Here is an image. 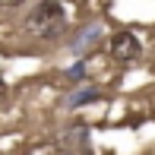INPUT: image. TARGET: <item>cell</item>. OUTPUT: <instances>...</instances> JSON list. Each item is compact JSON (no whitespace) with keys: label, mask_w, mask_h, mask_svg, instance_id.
Masks as SVG:
<instances>
[{"label":"cell","mask_w":155,"mask_h":155,"mask_svg":"<svg viewBox=\"0 0 155 155\" xmlns=\"http://www.w3.org/2000/svg\"><path fill=\"white\" fill-rule=\"evenodd\" d=\"M63 25H67V10H63L60 0H41L25 16V32L35 35V38H45V41L60 38Z\"/></svg>","instance_id":"1"},{"label":"cell","mask_w":155,"mask_h":155,"mask_svg":"<svg viewBox=\"0 0 155 155\" xmlns=\"http://www.w3.org/2000/svg\"><path fill=\"white\" fill-rule=\"evenodd\" d=\"M108 54L114 63H136L143 57V45L133 32H114L108 41Z\"/></svg>","instance_id":"2"},{"label":"cell","mask_w":155,"mask_h":155,"mask_svg":"<svg viewBox=\"0 0 155 155\" xmlns=\"http://www.w3.org/2000/svg\"><path fill=\"white\" fill-rule=\"evenodd\" d=\"M57 149L60 155H92L89 149V127L86 124H73L57 136Z\"/></svg>","instance_id":"3"},{"label":"cell","mask_w":155,"mask_h":155,"mask_svg":"<svg viewBox=\"0 0 155 155\" xmlns=\"http://www.w3.org/2000/svg\"><path fill=\"white\" fill-rule=\"evenodd\" d=\"M101 25H86V29L79 32V38L73 41V51L76 54H82V51H89V48H98L101 45Z\"/></svg>","instance_id":"4"},{"label":"cell","mask_w":155,"mask_h":155,"mask_svg":"<svg viewBox=\"0 0 155 155\" xmlns=\"http://www.w3.org/2000/svg\"><path fill=\"white\" fill-rule=\"evenodd\" d=\"M98 98H101V89H98V86H79L73 95L67 98V104H70V108H82V104L98 101Z\"/></svg>","instance_id":"5"},{"label":"cell","mask_w":155,"mask_h":155,"mask_svg":"<svg viewBox=\"0 0 155 155\" xmlns=\"http://www.w3.org/2000/svg\"><path fill=\"white\" fill-rule=\"evenodd\" d=\"M63 76H67L73 86H82V82H86V57H79V60H76V63H73V67H70Z\"/></svg>","instance_id":"6"},{"label":"cell","mask_w":155,"mask_h":155,"mask_svg":"<svg viewBox=\"0 0 155 155\" xmlns=\"http://www.w3.org/2000/svg\"><path fill=\"white\" fill-rule=\"evenodd\" d=\"M6 95H10V86H6V79H3V76H0V104L6 101Z\"/></svg>","instance_id":"7"},{"label":"cell","mask_w":155,"mask_h":155,"mask_svg":"<svg viewBox=\"0 0 155 155\" xmlns=\"http://www.w3.org/2000/svg\"><path fill=\"white\" fill-rule=\"evenodd\" d=\"M0 3H6V6H10V3H22V0H0Z\"/></svg>","instance_id":"8"}]
</instances>
